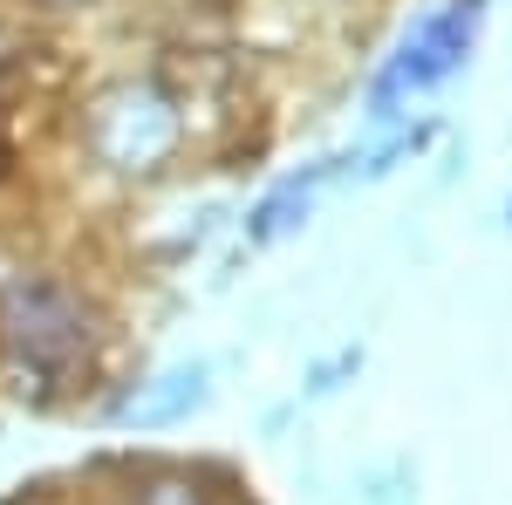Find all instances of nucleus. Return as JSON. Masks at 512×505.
I'll return each instance as SVG.
<instances>
[{
	"label": "nucleus",
	"instance_id": "f257e3e1",
	"mask_svg": "<svg viewBox=\"0 0 512 505\" xmlns=\"http://www.w3.org/2000/svg\"><path fill=\"white\" fill-rule=\"evenodd\" d=\"M0 342H7V355L28 376L62 383V376H76V362L89 355V308L62 280H41V273L7 280L0 287Z\"/></svg>",
	"mask_w": 512,
	"mask_h": 505
},
{
	"label": "nucleus",
	"instance_id": "f03ea898",
	"mask_svg": "<svg viewBox=\"0 0 512 505\" xmlns=\"http://www.w3.org/2000/svg\"><path fill=\"white\" fill-rule=\"evenodd\" d=\"M178 144V117L164 110L151 89H117L96 110V151L110 157L117 171H158Z\"/></svg>",
	"mask_w": 512,
	"mask_h": 505
},
{
	"label": "nucleus",
	"instance_id": "7ed1b4c3",
	"mask_svg": "<svg viewBox=\"0 0 512 505\" xmlns=\"http://www.w3.org/2000/svg\"><path fill=\"white\" fill-rule=\"evenodd\" d=\"M478 14H485V0H451L444 14H437L424 35L403 48V62H396L390 76H383V89H376V103H396L403 89H424V82L451 76L458 69V55H465V41H472Z\"/></svg>",
	"mask_w": 512,
	"mask_h": 505
},
{
	"label": "nucleus",
	"instance_id": "20e7f679",
	"mask_svg": "<svg viewBox=\"0 0 512 505\" xmlns=\"http://www.w3.org/2000/svg\"><path fill=\"white\" fill-rule=\"evenodd\" d=\"M185 403H198V376H171L164 396H151V403H123V417H171V410H185Z\"/></svg>",
	"mask_w": 512,
	"mask_h": 505
},
{
	"label": "nucleus",
	"instance_id": "39448f33",
	"mask_svg": "<svg viewBox=\"0 0 512 505\" xmlns=\"http://www.w3.org/2000/svg\"><path fill=\"white\" fill-rule=\"evenodd\" d=\"M137 505H212V499L198 492L192 478H158V485H151V492H144Z\"/></svg>",
	"mask_w": 512,
	"mask_h": 505
},
{
	"label": "nucleus",
	"instance_id": "423d86ee",
	"mask_svg": "<svg viewBox=\"0 0 512 505\" xmlns=\"http://www.w3.org/2000/svg\"><path fill=\"white\" fill-rule=\"evenodd\" d=\"M55 7H82V0H55Z\"/></svg>",
	"mask_w": 512,
	"mask_h": 505
}]
</instances>
